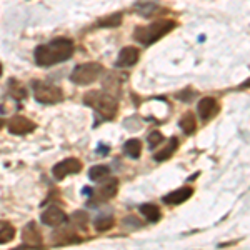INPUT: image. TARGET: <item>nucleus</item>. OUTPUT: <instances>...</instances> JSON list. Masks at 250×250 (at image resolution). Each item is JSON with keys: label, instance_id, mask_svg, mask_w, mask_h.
<instances>
[{"label": "nucleus", "instance_id": "f257e3e1", "mask_svg": "<svg viewBox=\"0 0 250 250\" xmlns=\"http://www.w3.org/2000/svg\"><path fill=\"white\" fill-rule=\"evenodd\" d=\"M74 55V42L70 39L60 37L48 43L39 45L34 52V59L39 67H52L55 63L65 62Z\"/></svg>", "mask_w": 250, "mask_h": 250}, {"label": "nucleus", "instance_id": "f03ea898", "mask_svg": "<svg viewBox=\"0 0 250 250\" xmlns=\"http://www.w3.org/2000/svg\"><path fill=\"white\" fill-rule=\"evenodd\" d=\"M177 27V22L173 20H168V19H164V20H155L152 22L150 25H144V27H137L134 30V39L140 45H152V43L159 42L164 35H167L168 32H172L173 29Z\"/></svg>", "mask_w": 250, "mask_h": 250}, {"label": "nucleus", "instance_id": "7ed1b4c3", "mask_svg": "<svg viewBox=\"0 0 250 250\" xmlns=\"http://www.w3.org/2000/svg\"><path fill=\"white\" fill-rule=\"evenodd\" d=\"M83 104L88 107H92L97 114L102 115V119L112 120L115 119L117 110H119V102L115 97L110 94H105L102 90H92L88 94L83 95Z\"/></svg>", "mask_w": 250, "mask_h": 250}, {"label": "nucleus", "instance_id": "20e7f679", "mask_svg": "<svg viewBox=\"0 0 250 250\" xmlns=\"http://www.w3.org/2000/svg\"><path fill=\"white\" fill-rule=\"evenodd\" d=\"M102 74H104L102 63H99V62L80 63V65H77L72 70L70 82H74L75 85H90V83H94Z\"/></svg>", "mask_w": 250, "mask_h": 250}, {"label": "nucleus", "instance_id": "39448f33", "mask_svg": "<svg viewBox=\"0 0 250 250\" xmlns=\"http://www.w3.org/2000/svg\"><path fill=\"white\" fill-rule=\"evenodd\" d=\"M32 94L39 104H50L52 105V104H59L63 100L62 88L48 82H42V80H35L32 83Z\"/></svg>", "mask_w": 250, "mask_h": 250}, {"label": "nucleus", "instance_id": "423d86ee", "mask_svg": "<svg viewBox=\"0 0 250 250\" xmlns=\"http://www.w3.org/2000/svg\"><path fill=\"white\" fill-rule=\"evenodd\" d=\"M117 192H119V180L117 179L107 180L105 179V182L100 185L97 190H92V193H90L92 199L88 200L87 205L90 207V205H99V204L107 202V200L114 199V197L117 195Z\"/></svg>", "mask_w": 250, "mask_h": 250}, {"label": "nucleus", "instance_id": "0eeeda50", "mask_svg": "<svg viewBox=\"0 0 250 250\" xmlns=\"http://www.w3.org/2000/svg\"><path fill=\"white\" fill-rule=\"evenodd\" d=\"M22 240H23V245H20L19 250H25V249H30V250H39L42 249L43 242H42V233L39 232L37 225L34 222L27 224L22 230Z\"/></svg>", "mask_w": 250, "mask_h": 250}, {"label": "nucleus", "instance_id": "6e6552de", "mask_svg": "<svg viewBox=\"0 0 250 250\" xmlns=\"http://www.w3.org/2000/svg\"><path fill=\"white\" fill-rule=\"evenodd\" d=\"M82 170V162H80L79 159H74V157H70V159H65L62 160V162H59L57 165H54V177L57 180H62L65 179L67 175H75V173H79Z\"/></svg>", "mask_w": 250, "mask_h": 250}, {"label": "nucleus", "instance_id": "1a4fd4ad", "mask_svg": "<svg viewBox=\"0 0 250 250\" xmlns=\"http://www.w3.org/2000/svg\"><path fill=\"white\" fill-rule=\"evenodd\" d=\"M35 127H37V125L23 115H14L9 122H7V128H9V132L14 135H27V134H30V132H34Z\"/></svg>", "mask_w": 250, "mask_h": 250}, {"label": "nucleus", "instance_id": "9d476101", "mask_svg": "<svg viewBox=\"0 0 250 250\" xmlns=\"http://www.w3.org/2000/svg\"><path fill=\"white\" fill-rule=\"evenodd\" d=\"M40 220H42L43 225H48V227H59V225L65 224V222L68 220V217L60 207H57V205H52V207H47L45 210L42 212Z\"/></svg>", "mask_w": 250, "mask_h": 250}, {"label": "nucleus", "instance_id": "9b49d317", "mask_svg": "<svg viewBox=\"0 0 250 250\" xmlns=\"http://www.w3.org/2000/svg\"><path fill=\"white\" fill-rule=\"evenodd\" d=\"M219 102L213 97H204L199 102V105H197V110H199L202 122H208L210 119H213L217 115V112H219Z\"/></svg>", "mask_w": 250, "mask_h": 250}, {"label": "nucleus", "instance_id": "f8f14e48", "mask_svg": "<svg viewBox=\"0 0 250 250\" xmlns=\"http://www.w3.org/2000/svg\"><path fill=\"white\" fill-rule=\"evenodd\" d=\"M192 193H193L192 187H180V188H177V190L164 195L162 200H164V204H167V205H180V204L187 202L192 197Z\"/></svg>", "mask_w": 250, "mask_h": 250}, {"label": "nucleus", "instance_id": "ddd939ff", "mask_svg": "<svg viewBox=\"0 0 250 250\" xmlns=\"http://www.w3.org/2000/svg\"><path fill=\"white\" fill-rule=\"evenodd\" d=\"M140 57V52L137 47H124L119 54V59H117V65L119 67H132L137 63V60Z\"/></svg>", "mask_w": 250, "mask_h": 250}, {"label": "nucleus", "instance_id": "4468645a", "mask_svg": "<svg viewBox=\"0 0 250 250\" xmlns=\"http://www.w3.org/2000/svg\"><path fill=\"white\" fill-rule=\"evenodd\" d=\"M82 239L77 235L75 232L70 230H59L52 235V244L57 245V247H62V245H74V244H80Z\"/></svg>", "mask_w": 250, "mask_h": 250}, {"label": "nucleus", "instance_id": "2eb2a0df", "mask_svg": "<svg viewBox=\"0 0 250 250\" xmlns=\"http://www.w3.org/2000/svg\"><path fill=\"white\" fill-rule=\"evenodd\" d=\"M179 148V139L177 137H170V140L167 142V145L162 148L160 152H157L154 155V159L157 162H164V160H168L170 157L175 154V150Z\"/></svg>", "mask_w": 250, "mask_h": 250}, {"label": "nucleus", "instance_id": "dca6fc26", "mask_svg": "<svg viewBox=\"0 0 250 250\" xmlns=\"http://www.w3.org/2000/svg\"><path fill=\"white\" fill-rule=\"evenodd\" d=\"M179 127L182 128V132L185 135H193L197 130V120H195V115L192 112H185V114L180 117L179 120Z\"/></svg>", "mask_w": 250, "mask_h": 250}, {"label": "nucleus", "instance_id": "f3484780", "mask_svg": "<svg viewBox=\"0 0 250 250\" xmlns=\"http://www.w3.org/2000/svg\"><path fill=\"white\" fill-rule=\"evenodd\" d=\"M139 210L148 222H159L160 217H162V212L155 204H142L139 207Z\"/></svg>", "mask_w": 250, "mask_h": 250}, {"label": "nucleus", "instance_id": "a211bd4d", "mask_svg": "<svg viewBox=\"0 0 250 250\" xmlns=\"http://www.w3.org/2000/svg\"><path fill=\"white\" fill-rule=\"evenodd\" d=\"M135 12L142 17L148 19V17H154V15L160 14L162 12V7H159L157 3H150V2H145V3H139L135 7Z\"/></svg>", "mask_w": 250, "mask_h": 250}, {"label": "nucleus", "instance_id": "6ab92c4d", "mask_svg": "<svg viewBox=\"0 0 250 250\" xmlns=\"http://www.w3.org/2000/svg\"><path fill=\"white\" fill-rule=\"evenodd\" d=\"M124 152L127 154L130 159H139L142 154V142L139 139H130L124 144Z\"/></svg>", "mask_w": 250, "mask_h": 250}, {"label": "nucleus", "instance_id": "aec40b11", "mask_svg": "<svg viewBox=\"0 0 250 250\" xmlns=\"http://www.w3.org/2000/svg\"><path fill=\"white\" fill-rule=\"evenodd\" d=\"M108 175H110V167H107V165H95L88 170V179L94 180V182L105 180Z\"/></svg>", "mask_w": 250, "mask_h": 250}, {"label": "nucleus", "instance_id": "412c9836", "mask_svg": "<svg viewBox=\"0 0 250 250\" xmlns=\"http://www.w3.org/2000/svg\"><path fill=\"white\" fill-rule=\"evenodd\" d=\"M9 94L14 97L15 100H23V99H27V88L20 82H17L15 79H10L9 80Z\"/></svg>", "mask_w": 250, "mask_h": 250}, {"label": "nucleus", "instance_id": "4be33fe9", "mask_svg": "<svg viewBox=\"0 0 250 250\" xmlns=\"http://www.w3.org/2000/svg\"><path fill=\"white\" fill-rule=\"evenodd\" d=\"M122 19H124V14L122 12H117V14H112L108 17H104L97 22V27H119L122 23Z\"/></svg>", "mask_w": 250, "mask_h": 250}, {"label": "nucleus", "instance_id": "5701e85b", "mask_svg": "<svg viewBox=\"0 0 250 250\" xmlns=\"http://www.w3.org/2000/svg\"><path fill=\"white\" fill-rule=\"evenodd\" d=\"M14 237H15V229L12 227V225L5 224L2 229H0V245L9 244V242L14 240Z\"/></svg>", "mask_w": 250, "mask_h": 250}, {"label": "nucleus", "instance_id": "b1692460", "mask_svg": "<svg viewBox=\"0 0 250 250\" xmlns=\"http://www.w3.org/2000/svg\"><path fill=\"white\" fill-rule=\"evenodd\" d=\"M114 224H115L114 217H99V219L95 220V229L99 232H107L114 227Z\"/></svg>", "mask_w": 250, "mask_h": 250}, {"label": "nucleus", "instance_id": "393cba45", "mask_svg": "<svg viewBox=\"0 0 250 250\" xmlns=\"http://www.w3.org/2000/svg\"><path fill=\"white\" fill-rule=\"evenodd\" d=\"M87 220H88V217H87V213L83 210H79V212L72 213V222H74L77 227L83 229V230L87 229Z\"/></svg>", "mask_w": 250, "mask_h": 250}, {"label": "nucleus", "instance_id": "a878e982", "mask_svg": "<svg viewBox=\"0 0 250 250\" xmlns=\"http://www.w3.org/2000/svg\"><path fill=\"white\" fill-rule=\"evenodd\" d=\"M162 142H164V135L160 134L159 130H154L148 135V148H150V150H154L157 145H160Z\"/></svg>", "mask_w": 250, "mask_h": 250}, {"label": "nucleus", "instance_id": "bb28decb", "mask_svg": "<svg viewBox=\"0 0 250 250\" xmlns=\"http://www.w3.org/2000/svg\"><path fill=\"white\" fill-rule=\"evenodd\" d=\"M192 97H195V92L190 90V88H185L184 92H179V94H177V99L184 100V102H188Z\"/></svg>", "mask_w": 250, "mask_h": 250}, {"label": "nucleus", "instance_id": "cd10ccee", "mask_svg": "<svg viewBox=\"0 0 250 250\" xmlns=\"http://www.w3.org/2000/svg\"><path fill=\"white\" fill-rule=\"evenodd\" d=\"M99 152H100V154H107L108 148H107V147H102V145H100V147H99Z\"/></svg>", "mask_w": 250, "mask_h": 250}, {"label": "nucleus", "instance_id": "c85d7f7f", "mask_svg": "<svg viewBox=\"0 0 250 250\" xmlns=\"http://www.w3.org/2000/svg\"><path fill=\"white\" fill-rule=\"evenodd\" d=\"M0 127H3V120H0Z\"/></svg>", "mask_w": 250, "mask_h": 250}, {"label": "nucleus", "instance_id": "c756f323", "mask_svg": "<svg viewBox=\"0 0 250 250\" xmlns=\"http://www.w3.org/2000/svg\"><path fill=\"white\" fill-rule=\"evenodd\" d=\"M0 75H2V63H0Z\"/></svg>", "mask_w": 250, "mask_h": 250}]
</instances>
